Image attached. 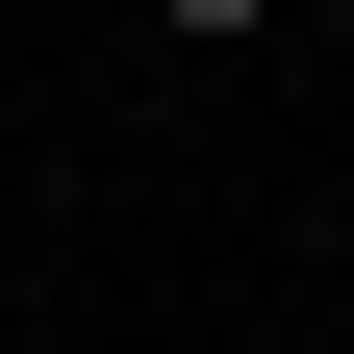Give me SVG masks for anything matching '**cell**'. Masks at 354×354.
<instances>
[{
  "mask_svg": "<svg viewBox=\"0 0 354 354\" xmlns=\"http://www.w3.org/2000/svg\"><path fill=\"white\" fill-rule=\"evenodd\" d=\"M329 26H354V0H329Z\"/></svg>",
  "mask_w": 354,
  "mask_h": 354,
  "instance_id": "7a4b0ae2",
  "label": "cell"
},
{
  "mask_svg": "<svg viewBox=\"0 0 354 354\" xmlns=\"http://www.w3.org/2000/svg\"><path fill=\"white\" fill-rule=\"evenodd\" d=\"M152 26H177V76H228V51H279L304 0H152Z\"/></svg>",
  "mask_w": 354,
  "mask_h": 354,
  "instance_id": "6da1fadb",
  "label": "cell"
}]
</instances>
